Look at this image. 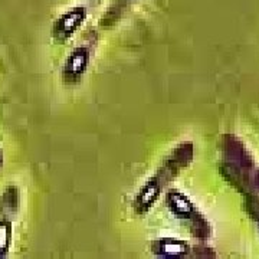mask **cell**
<instances>
[{"label":"cell","mask_w":259,"mask_h":259,"mask_svg":"<svg viewBox=\"0 0 259 259\" xmlns=\"http://www.w3.org/2000/svg\"><path fill=\"white\" fill-rule=\"evenodd\" d=\"M87 19V10L83 8H74L64 13L54 25V37L56 42L64 44L76 32Z\"/></svg>","instance_id":"obj_1"},{"label":"cell","mask_w":259,"mask_h":259,"mask_svg":"<svg viewBox=\"0 0 259 259\" xmlns=\"http://www.w3.org/2000/svg\"><path fill=\"white\" fill-rule=\"evenodd\" d=\"M90 51L85 47L75 48L71 52V55L68 56L66 62L64 66V79L65 82L74 83L78 82L82 75L85 74L88 64H90Z\"/></svg>","instance_id":"obj_2"},{"label":"cell","mask_w":259,"mask_h":259,"mask_svg":"<svg viewBox=\"0 0 259 259\" xmlns=\"http://www.w3.org/2000/svg\"><path fill=\"white\" fill-rule=\"evenodd\" d=\"M160 192H161V177H151L137 194V199H136V203H134L137 212H147L148 209L156 203V200L160 196Z\"/></svg>","instance_id":"obj_3"},{"label":"cell","mask_w":259,"mask_h":259,"mask_svg":"<svg viewBox=\"0 0 259 259\" xmlns=\"http://www.w3.org/2000/svg\"><path fill=\"white\" fill-rule=\"evenodd\" d=\"M153 249L156 253L163 256H179L186 252V245L175 239H164V241L156 242L153 245Z\"/></svg>","instance_id":"obj_4"},{"label":"cell","mask_w":259,"mask_h":259,"mask_svg":"<svg viewBox=\"0 0 259 259\" xmlns=\"http://www.w3.org/2000/svg\"><path fill=\"white\" fill-rule=\"evenodd\" d=\"M10 239H12V225L8 221L0 222V256L9 252Z\"/></svg>","instance_id":"obj_5"}]
</instances>
